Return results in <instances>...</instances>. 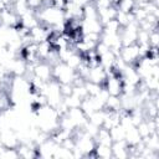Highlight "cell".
Masks as SVG:
<instances>
[{
	"label": "cell",
	"instance_id": "6da1fadb",
	"mask_svg": "<svg viewBox=\"0 0 159 159\" xmlns=\"http://www.w3.org/2000/svg\"><path fill=\"white\" fill-rule=\"evenodd\" d=\"M76 76V71L68 67L65 62H58L52 66V78L58 83H72Z\"/></svg>",
	"mask_w": 159,
	"mask_h": 159
},
{
	"label": "cell",
	"instance_id": "7a4b0ae2",
	"mask_svg": "<svg viewBox=\"0 0 159 159\" xmlns=\"http://www.w3.org/2000/svg\"><path fill=\"white\" fill-rule=\"evenodd\" d=\"M123 83L124 82H123L122 76L107 73V80H106V82L103 83L102 87L111 96H120L123 93Z\"/></svg>",
	"mask_w": 159,
	"mask_h": 159
},
{
	"label": "cell",
	"instance_id": "3957f363",
	"mask_svg": "<svg viewBox=\"0 0 159 159\" xmlns=\"http://www.w3.org/2000/svg\"><path fill=\"white\" fill-rule=\"evenodd\" d=\"M127 65H134L139 58V47L137 43H133V45H128V46H123L119 51V55H118Z\"/></svg>",
	"mask_w": 159,
	"mask_h": 159
},
{
	"label": "cell",
	"instance_id": "277c9868",
	"mask_svg": "<svg viewBox=\"0 0 159 159\" xmlns=\"http://www.w3.org/2000/svg\"><path fill=\"white\" fill-rule=\"evenodd\" d=\"M34 76L45 82H48L50 80H52V66L46 61L37 62L34 66Z\"/></svg>",
	"mask_w": 159,
	"mask_h": 159
},
{
	"label": "cell",
	"instance_id": "5b68a950",
	"mask_svg": "<svg viewBox=\"0 0 159 159\" xmlns=\"http://www.w3.org/2000/svg\"><path fill=\"white\" fill-rule=\"evenodd\" d=\"M0 139H1L2 145L6 148H16L20 143L16 130H14L12 128L0 129Z\"/></svg>",
	"mask_w": 159,
	"mask_h": 159
},
{
	"label": "cell",
	"instance_id": "8992f818",
	"mask_svg": "<svg viewBox=\"0 0 159 159\" xmlns=\"http://www.w3.org/2000/svg\"><path fill=\"white\" fill-rule=\"evenodd\" d=\"M86 80L103 86V83L107 80V71L101 65L94 66V67H91L89 68V72H88V76H87Z\"/></svg>",
	"mask_w": 159,
	"mask_h": 159
},
{
	"label": "cell",
	"instance_id": "52a82bcc",
	"mask_svg": "<svg viewBox=\"0 0 159 159\" xmlns=\"http://www.w3.org/2000/svg\"><path fill=\"white\" fill-rule=\"evenodd\" d=\"M70 119L75 123L76 127H80V128H83V125L87 123L88 118L87 116L83 113V111L81 109V107H76V108H70L66 113Z\"/></svg>",
	"mask_w": 159,
	"mask_h": 159
},
{
	"label": "cell",
	"instance_id": "ba28073f",
	"mask_svg": "<svg viewBox=\"0 0 159 159\" xmlns=\"http://www.w3.org/2000/svg\"><path fill=\"white\" fill-rule=\"evenodd\" d=\"M82 32L84 34H89V32H94V34H102L103 31V25L99 22L98 19H83L82 20Z\"/></svg>",
	"mask_w": 159,
	"mask_h": 159
},
{
	"label": "cell",
	"instance_id": "9c48e42d",
	"mask_svg": "<svg viewBox=\"0 0 159 159\" xmlns=\"http://www.w3.org/2000/svg\"><path fill=\"white\" fill-rule=\"evenodd\" d=\"M112 148V153H113V158H119V159H124L129 157V152H128V144L124 139L122 140H116L112 143L111 145Z\"/></svg>",
	"mask_w": 159,
	"mask_h": 159
},
{
	"label": "cell",
	"instance_id": "30bf717a",
	"mask_svg": "<svg viewBox=\"0 0 159 159\" xmlns=\"http://www.w3.org/2000/svg\"><path fill=\"white\" fill-rule=\"evenodd\" d=\"M1 24L9 27H15L20 24V17L14 12L12 9H4L1 11Z\"/></svg>",
	"mask_w": 159,
	"mask_h": 159
},
{
	"label": "cell",
	"instance_id": "8fae6325",
	"mask_svg": "<svg viewBox=\"0 0 159 159\" xmlns=\"http://www.w3.org/2000/svg\"><path fill=\"white\" fill-rule=\"evenodd\" d=\"M116 12H117V7H114V6H111L107 9H97V16L102 25H106L109 20L114 19Z\"/></svg>",
	"mask_w": 159,
	"mask_h": 159
},
{
	"label": "cell",
	"instance_id": "7c38bea8",
	"mask_svg": "<svg viewBox=\"0 0 159 159\" xmlns=\"http://www.w3.org/2000/svg\"><path fill=\"white\" fill-rule=\"evenodd\" d=\"M94 142L96 144H103V145H108L111 147L112 143H113V139L111 137V133H109V129H106L103 127H99L96 137H94Z\"/></svg>",
	"mask_w": 159,
	"mask_h": 159
},
{
	"label": "cell",
	"instance_id": "4fadbf2b",
	"mask_svg": "<svg viewBox=\"0 0 159 159\" xmlns=\"http://www.w3.org/2000/svg\"><path fill=\"white\" fill-rule=\"evenodd\" d=\"M124 140L127 142L128 145H135L138 144L140 140H142V137L137 129V127L132 125L129 128L125 129V137H124Z\"/></svg>",
	"mask_w": 159,
	"mask_h": 159
},
{
	"label": "cell",
	"instance_id": "5bb4252c",
	"mask_svg": "<svg viewBox=\"0 0 159 159\" xmlns=\"http://www.w3.org/2000/svg\"><path fill=\"white\" fill-rule=\"evenodd\" d=\"M116 57H117V55H116L113 51L108 50L107 52H104L103 55H101V56H99V65H101L106 71H108V70H111V68H112V66H113V63H114Z\"/></svg>",
	"mask_w": 159,
	"mask_h": 159
},
{
	"label": "cell",
	"instance_id": "9a60e30c",
	"mask_svg": "<svg viewBox=\"0 0 159 159\" xmlns=\"http://www.w3.org/2000/svg\"><path fill=\"white\" fill-rule=\"evenodd\" d=\"M94 155L96 158H102V159H109L113 158V153H112V148L108 145H103V144H96L94 147Z\"/></svg>",
	"mask_w": 159,
	"mask_h": 159
},
{
	"label": "cell",
	"instance_id": "2e32d148",
	"mask_svg": "<svg viewBox=\"0 0 159 159\" xmlns=\"http://www.w3.org/2000/svg\"><path fill=\"white\" fill-rule=\"evenodd\" d=\"M106 116H107V111L103 108V109H99V111L93 112L88 117V120L91 123H93L94 125H97V127H102V124H103V122L106 119Z\"/></svg>",
	"mask_w": 159,
	"mask_h": 159
},
{
	"label": "cell",
	"instance_id": "e0dca14e",
	"mask_svg": "<svg viewBox=\"0 0 159 159\" xmlns=\"http://www.w3.org/2000/svg\"><path fill=\"white\" fill-rule=\"evenodd\" d=\"M104 109L108 111H119L120 109V96H108L104 103Z\"/></svg>",
	"mask_w": 159,
	"mask_h": 159
},
{
	"label": "cell",
	"instance_id": "ac0fdd59",
	"mask_svg": "<svg viewBox=\"0 0 159 159\" xmlns=\"http://www.w3.org/2000/svg\"><path fill=\"white\" fill-rule=\"evenodd\" d=\"M122 30V26L118 24L116 19L109 20L106 25H103V34H119Z\"/></svg>",
	"mask_w": 159,
	"mask_h": 159
},
{
	"label": "cell",
	"instance_id": "d6986e66",
	"mask_svg": "<svg viewBox=\"0 0 159 159\" xmlns=\"http://www.w3.org/2000/svg\"><path fill=\"white\" fill-rule=\"evenodd\" d=\"M65 63L68 66V67H71L72 70H75L76 71V68L82 63V55H80L78 52H72L71 55H70V57L65 61Z\"/></svg>",
	"mask_w": 159,
	"mask_h": 159
},
{
	"label": "cell",
	"instance_id": "ffe728a7",
	"mask_svg": "<svg viewBox=\"0 0 159 159\" xmlns=\"http://www.w3.org/2000/svg\"><path fill=\"white\" fill-rule=\"evenodd\" d=\"M109 133H111V137H112L113 142H116V140H122V139H124V137H125V128H124L122 124H118V125L111 128V129H109Z\"/></svg>",
	"mask_w": 159,
	"mask_h": 159
},
{
	"label": "cell",
	"instance_id": "44dd1931",
	"mask_svg": "<svg viewBox=\"0 0 159 159\" xmlns=\"http://www.w3.org/2000/svg\"><path fill=\"white\" fill-rule=\"evenodd\" d=\"M83 19H98L97 16V9L93 4V1H89L83 6Z\"/></svg>",
	"mask_w": 159,
	"mask_h": 159
},
{
	"label": "cell",
	"instance_id": "7402d4cb",
	"mask_svg": "<svg viewBox=\"0 0 159 159\" xmlns=\"http://www.w3.org/2000/svg\"><path fill=\"white\" fill-rule=\"evenodd\" d=\"M84 87H86V91L88 93V96H97L101 89H102V86L98 84V83H94V82H91V81H84Z\"/></svg>",
	"mask_w": 159,
	"mask_h": 159
},
{
	"label": "cell",
	"instance_id": "603a6c76",
	"mask_svg": "<svg viewBox=\"0 0 159 159\" xmlns=\"http://www.w3.org/2000/svg\"><path fill=\"white\" fill-rule=\"evenodd\" d=\"M63 103L66 104V107L70 109V108H76V107H80L81 106V99L75 96L73 93L70 94V96H66L63 97Z\"/></svg>",
	"mask_w": 159,
	"mask_h": 159
},
{
	"label": "cell",
	"instance_id": "cb8c5ba5",
	"mask_svg": "<svg viewBox=\"0 0 159 159\" xmlns=\"http://www.w3.org/2000/svg\"><path fill=\"white\" fill-rule=\"evenodd\" d=\"M135 6V1L134 0H119L117 9L123 11V12H132V10Z\"/></svg>",
	"mask_w": 159,
	"mask_h": 159
},
{
	"label": "cell",
	"instance_id": "d4e9b609",
	"mask_svg": "<svg viewBox=\"0 0 159 159\" xmlns=\"http://www.w3.org/2000/svg\"><path fill=\"white\" fill-rule=\"evenodd\" d=\"M137 129H138V132H139V134H140V137H142V138L148 137L149 134H152V132H150V129H149V125H148L147 119H143V120L137 125Z\"/></svg>",
	"mask_w": 159,
	"mask_h": 159
},
{
	"label": "cell",
	"instance_id": "484cf974",
	"mask_svg": "<svg viewBox=\"0 0 159 159\" xmlns=\"http://www.w3.org/2000/svg\"><path fill=\"white\" fill-rule=\"evenodd\" d=\"M19 157L20 155H19V152H17L16 148H6L5 147V149H4V152H2V154H1L0 158H4V159H15V158H19Z\"/></svg>",
	"mask_w": 159,
	"mask_h": 159
},
{
	"label": "cell",
	"instance_id": "4316f807",
	"mask_svg": "<svg viewBox=\"0 0 159 159\" xmlns=\"http://www.w3.org/2000/svg\"><path fill=\"white\" fill-rule=\"evenodd\" d=\"M72 93H73L75 96H77V97L81 99V101H82V99H84V98L88 96V93H87V91H86L84 84L73 86V91H72Z\"/></svg>",
	"mask_w": 159,
	"mask_h": 159
},
{
	"label": "cell",
	"instance_id": "83f0119b",
	"mask_svg": "<svg viewBox=\"0 0 159 159\" xmlns=\"http://www.w3.org/2000/svg\"><path fill=\"white\" fill-rule=\"evenodd\" d=\"M149 45L154 46V47H158V45H159V31H158V29L149 32Z\"/></svg>",
	"mask_w": 159,
	"mask_h": 159
},
{
	"label": "cell",
	"instance_id": "f1b7e54d",
	"mask_svg": "<svg viewBox=\"0 0 159 159\" xmlns=\"http://www.w3.org/2000/svg\"><path fill=\"white\" fill-rule=\"evenodd\" d=\"M72 91H73V84L72 83H60V92H61L62 97L72 94Z\"/></svg>",
	"mask_w": 159,
	"mask_h": 159
},
{
	"label": "cell",
	"instance_id": "f546056e",
	"mask_svg": "<svg viewBox=\"0 0 159 159\" xmlns=\"http://www.w3.org/2000/svg\"><path fill=\"white\" fill-rule=\"evenodd\" d=\"M67 1L68 0H50L48 1V4L52 6V7H55V9H58V10H65V7H66V5H67Z\"/></svg>",
	"mask_w": 159,
	"mask_h": 159
},
{
	"label": "cell",
	"instance_id": "4dcf8cb0",
	"mask_svg": "<svg viewBox=\"0 0 159 159\" xmlns=\"http://www.w3.org/2000/svg\"><path fill=\"white\" fill-rule=\"evenodd\" d=\"M96 9H107L112 6V0H96L93 1Z\"/></svg>",
	"mask_w": 159,
	"mask_h": 159
},
{
	"label": "cell",
	"instance_id": "1f68e13d",
	"mask_svg": "<svg viewBox=\"0 0 159 159\" xmlns=\"http://www.w3.org/2000/svg\"><path fill=\"white\" fill-rule=\"evenodd\" d=\"M42 2H43L42 0H26V4L29 6V9L34 10V11H36L37 9H40L42 6Z\"/></svg>",
	"mask_w": 159,
	"mask_h": 159
},
{
	"label": "cell",
	"instance_id": "d6a6232c",
	"mask_svg": "<svg viewBox=\"0 0 159 159\" xmlns=\"http://www.w3.org/2000/svg\"><path fill=\"white\" fill-rule=\"evenodd\" d=\"M91 0H75L73 2H76L77 5H80V6H84L86 4H88Z\"/></svg>",
	"mask_w": 159,
	"mask_h": 159
},
{
	"label": "cell",
	"instance_id": "836d02e7",
	"mask_svg": "<svg viewBox=\"0 0 159 159\" xmlns=\"http://www.w3.org/2000/svg\"><path fill=\"white\" fill-rule=\"evenodd\" d=\"M68 1H75V0H68Z\"/></svg>",
	"mask_w": 159,
	"mask_h": 159
},
{
	"label": "cell",
	"instance_id": "e575fe53",
	"mask_svg": "<svg viewBox=\"0 0 159 159\" xmlns=\"http://www.w3.org/2000/svg\"><path fill=\"white\" fill-rule=\"evenodd\" d=\"M91 1H96V0H91Z\"/></svg>",
	"mask_w": 159,
	"mask_h": 159
},
{
	"label": "cell",
	"instance_id": "d590c367",
	"mask_svg": "<svg viewBox=\"0 0 159 159\" xmlns=\"http://www.w3.org/2000/svg\"><path fill=\"white\" fill-rule=\"evenodd\" d=\"M14 1H19V0H14Z\"/></svg>",
	"mask_w": 159,
	"mask_h": 159
}]
</instances>
